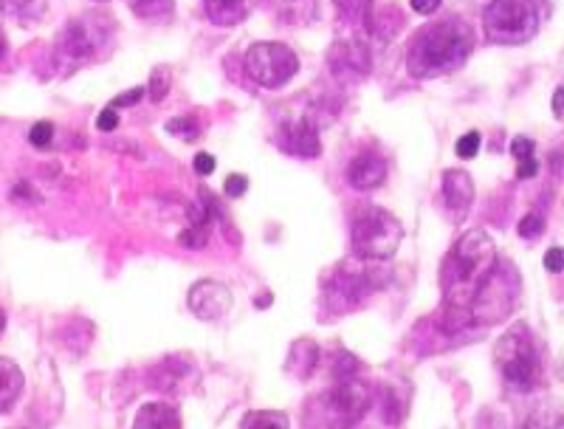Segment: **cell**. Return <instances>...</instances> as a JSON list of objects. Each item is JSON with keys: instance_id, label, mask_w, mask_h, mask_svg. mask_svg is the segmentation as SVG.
<instances>
[{"instance_id": "cell-1", "label": "cell", "mask_w": 564, "mask_h": 429, "mask_svg": "<svg viewBox=\"0 0 564 429\" xmlns=\"http://www.w3.org/2000/svg\"><path fill=\"white\" fill-rule=\"evenodd\" d=\"M494 266H497V246L491 235L482 229L466 232L441 264V289L446 305L471 308Z\"/></svg>"}, {"instance_id": "cell-2", "label": "cell", "mask_w": 564, "mask_h": 429, "mask_svg": "<svg viewBox=\"0 0 564 429\" xmlns=\"http://www.w3.org/2000/svg\"><path fill=\"white\" fill-rule=\"evenodd\" d=\"M471 49H475V32L466 20L443 18L415 34L406 63H410L412 77L435 79L441 74H452V71L460 68Z\"/></svg>"}, {"instance_id": "cell-3", "label": "cell", "mask_w": 564, "mask_h": 429, "mask_svg": "<svg viewBox=\"0 0 564 429\" xmlns=\"http://www.w3.org/2000/svg\"><path fill=\"white\" fill-rule=\"evenodd\" d=\"M113 34L116 23L105 14H83L70 20L54 45V63L59 74H74L85 65L97 63L113 43Z\"/></svg>"}, {"instance_id": "cell-4", "label": "cell", "mask_w": 564, "mask_h": 429, "mask_svg": "<svg viewBox=\"0 0 564 429\" xmlns=\"http://www.w3.org/2000/svg\"><path fill=\"white\" fill-rule=\"evenodd\" d=\"M352 255L361 264H387L392 260L404 237V226L398 224L395 215H390L381 206H367L352 218Z\"/></svg>"}, {"instance_id": "cell-5", "label": "cell", "mask_w": 564, "mask_h": 429, "mask_svg": "<svg viewBox=\"0 0 564 429\" xmlns=\"http://www.w3.org/2000/svg\"><path fill=\"white\" fill-rule=\"evenodd\" d=\"M494 360L506 385L513 390H531L539 382V373H542L539 351L525 325H513L508 328V333H502V340L494 347Z\"/></svg>"}, {"instance_id": "cell-6", "label": "cell", "mask_w": 564, "mask_h": 429, "mask_svg": "<svg viewBox=\"0 0 564 429\" xmlns=\"http://www.w3.org/2000/svg\"><path fill=\"white\" fill-rule=\"evenodd\" d=\"M482 29L491 43H528L539 29L536 0H491L482 12Z\"/></svg>"}, {"instance_id": "cell-7", "label": "cell", "mask_w": 564, "mask_h": 429, "mask_svg": "<svg viewBox=\"0 0 564 429\" xmlns=\"http://www.w3.org/2000/svg\"><path fill=\"white\" fill-rule=\"evenodd\" d=\"M520 300V275L511 264L494 266L488 280L482 282L480 294L471 302V320L475 322H502Z\"/></svg>"}, {"instance_id": "cell-8", "label": "cell", "mask_w": 564, "mask_h": 429, "mask_svg": "<svg viewBox=\"0 0 564 429\" xmlns=\"http://www.w3.org/2000/svg\"><path fill=\"white\" fill-rule=\"evenodd\" d=\"M322 416L325 429H352L367 416L372 393L359 378H339L327 393H322Z\"/></svg>"}, {"instance_id": "cell-9", "label": "cell", "mask_w": 564, "mask_h": 429, "mask_svg": "<svg viewBox=\"0 0 564 429\" xmlns=\"http://www.w3.org/2000/svg\"><path fill=\"white\" fill-rule=\"evenodd\" d=\"M246 74L260 88H282L296 77L300 57L282 43H254L246 52Z\"/></svg>"}, {"instance_id": "cell-10", "label": "cell", "mask_w": 564, "mask_h": 429, "mask_svg": "<svg viewBox=\"0 0 564 429\" xmlns=\"http://www.w3.org/2000/svg\"><path fill=\"white\" fill-rule=\"evenodd\" d=\"M327 65L336 77L350 83V79H365L372 71V52L370 45L359 37L339 40L327 54Z\"/></svg>"}, {"instance_id": "cell-11", "label": "cell", "mask_w": 564, "mask_h": 429, "mask_svg": "<svg viewBox=\"0 0 564 429\" xmlns=\"http://www.w3.org/2000/svg\"><path fill=\"white\" fill-rule=\"evenodd\" d=\"M186 302H189V311L198 320H218V317H224L229 311L231 291L229 286H224L218 280H200L189 289Z\"/></svg>"}, {"instance_id": "cell-12", "label": "cell", "mask_w": 564, "mask_h": 429, "mask_svg": "<svg viewBox=\"0 0 564 429\" xmlns=\"http://www.w3.org/2000/svg\"><path fill=\"white\" fill-rule=\"evenodd\" d=\"M280 148L300 159H316L322 153L319 128L311 119H291V122L280 125Z\"/></svg>"}, {"instance_id": "cell-13", "label": "cell", "mask_w": 564, "mask_h": 429, "mask_svg": "<svg viewBox=\"0 0 564 429\" xmlns=\"http://www.w3.org/2000/svg\"><path fill=\"white\" fill-rule=\"evenodd\" d=\"M441 199L452 218H466L471 204H475V181L466 170H446L443 173Z\"/></svg>"}, {"instance_id": "cell-14", "label": "cell", "mask_w": 564, "mask_h": 429, "mask_svg": "<svg viewBox=\"0 0 564 429\" xmlns=\"http://www.w3.org/2000/svg\"><path fill=\"white\" fill-rule=\"evenodd\" d=\"M327 291H330V300L339 302L341 308H350L352 302H359L367 291H372V275L350 269V266H341L334 275V280L327 282Z\"/></svg>"}, {"instance_id": "cell-15", "label": "cell", "mask_w": 564, "mask_h": 429, "mask_svg": "<svg viewBox=\"0 0 564 429\" xmlns=\"http://www.w3.org/2000/svg\"><path fill=\"white\" fill-rule=\"evenodd\" d=\"M347 179L356 190H376L387 181V164L379 153H361L347 167Z\"/></svg>"}, {"instance_id": "cell-16", "label": "cell", "mask_w": 564, "mask_h": 429, "mask_svg": "<svg viewBox=\"0 0 564 429\" xmlns=\"http://www.w3.org/2000/svg\"><path fill=\"white\" fill-rule=\"evenodd\" d=\"M133 429H184L181 423V416L175 407L164 401H153V404H144L135 416Z\"/></svg>"}, {"instance_id": "cell-17", "label": "cell", "mask_w": 564, "mask_h": 429, "mask_svg": "<svg viewBox=\"0 0 564 429\" xmlns=\"http://www.w3.org/2000/svg\"><path fill=\"white\" fill-rule=\"evenodd\" d=\"M23 393V373L18 362L0 356V412H9Z\"/></svg>"}, {"instance_id": "cell-18", "label": "cell", "mask_w": 564, "mask_h": 429, "mask_svg": "<svg viewBox=\"0 0 564 429\" xmlns=\"http://www.w3.org/2000/svg\"><path fill=\"white\" fill-rule=\"evenodd\" d=\"M251 0H206V14L215 26H238L249 14Z\"/></svg>"}, {"instance_id": "cell-19", "label": "cell", "mask_w": 564, "mask_h": 429, "mask_svg": "<svg viewBox=\"0 0 564 429\" xmlns=\"http://www.w3.org/2000/svg\"><path fill=\"white\" fill-rule=\"evenodd\" d=\"M316 362H319V347H316V342L296 340L294 345H291L285 367H289L296 378H308L311 373L316 371Z\"/></svg>"}, {"instance_id": "cell-20", "label": "cell", "mask_w": 564, "mask_h": 429, "mask_svg": "<svg viewBox=\"0 0 564 429\" xmlns=\"http://www.w3.org/2000/svg\"><path fill=\"white\" fill-rule=\"evenodd\" d=\"M45 9H48V0H0V14H7L23 26L43 20Z\"/></svg>"}, {"instance_id": "cell-21", "label": "cell", "mask_w": 564, "mask_h": 429, "mask_svg": "<svg viewBox=\"0 0 564 429\" xmlns=\"http://www.w3.org/2000/svg\"><path fill=\"white\" fill-rule=\"evenodd\" d=\"M511 155L517 159V179L528 181L539 173L536 153H533V141L528 136H517L511 141Z\"/></svg>"}, {"instance_id": "cell-22", "label": "cell", "mask_w": 564, "mask_h": 429, "mask_svg": "<svg viewBox=\"0 0 564 429\" xmlns=\"http://www.w3.org/2000/svg\"><path fill=\"white\" fill-rule=\"evenodd\" d=\"M130 9L139 20H150V23H159V20L173 18L175 0H130Z\"/></svg>"}, {"instance_id": "cell-23", "label": "cell", "mask_w": 564, "mask_h": 429, "mask_svg": "<svg viewBox=\"0 0 564 429\" xmlns=\"http://www.w3.org/2000/svg\"><path fill=\"white\" fill-rule=\"evenodd\" d=\"M240 429H289V418L276 410H254L243 418Z\"/></svg>"}, {"instance_id": "cell-24", "label": "cell", "mask_w": 564, "mask_h": 429, "mask_svg": "<svg viewBox=\"0 0 564 429\" xmlns=\"http://www.w3.org/2000/svg\"><path fill=\"white\" fill-rule=\"evenodd\" d=\"M170 85H173V74H170L167 65H155L148 83L150 99H153V103H161V99L170 94Z\"/></svg>"}, {"instance_id": "cell-25", "label": "cell", "mask_w": 564, "mask_h": 429, "mask_svg": "<svg viewBox=\"0 0 564 429\" xmlns=\"http://www.w3.org/2000/svg\"><path fill=\"white\" fill-rule=\"evenodd\" d=\"M468 325H475V320H471V308H446V314H443V331L457 333L466 331Z\"/></svg>"}, {"instance_id": "cell-26", "label": "cell", "mask_w": 564, "mask_h": 429, "mask_svg": "<svg viewBox=\"0 0 564 429\" xmlns=\"http://www.w3.org/2000/svg\"><path fill=\"white\" fill-rule=\"evenodd\" d=\"M167 133L178 136V139H184V141H195L200 136V128L193 116H178V119L167 122Z\"/></svg>"}, {"instance_id": "cell-27", "label": "cell", "mask_w": 564, "mask_h": 429, "mask_svg": "<svg viewBox=\"0 0 564 429\" xmlns=\"http://www.w3.org/2000/svg\"><path fill=\"white\" fill-rule=\"evenodd\" d=\"M517 232H520V237H525V240H536V237L545 232V218H542V215H525V218L520 221V226H517Z\"/></svg>"}, {"instance_id": "cell-28", "label": "cell", "mask_w": 564, "mask_h": 429, "mask_svg": "<svg viewBox=\"0 0 564 429\" xmlns=\"http://www.w3.org/2000/svg\"><path fill=\"white\" fill-rule=\"evenodd\" d=\"M455 153L460 155V159H475V155L480 153V133H477V130H471V133L460 136V139H457Z\"/></svg>"}, {"instance_id": "cell-29", "label": "cell", "mask_w": 564, "mask_h": 429, "mask_svg": "<svg viewBox=\"0 0 564 429\" xmlns=\"http://www.w3.org/2000/svg\"><path fill=\"white\" fill-rule=\"evenodd\" d=\"M54 139V125L52 122H37L32 130H29V141H32L37 150H45Z\"/></svg>"}, {"instance_id": "cell-30", "label": "cell", "mask_w": 564, "mask_h": 429, "mask_svg": "<svg viewBox=\"0 0 564 429\" xmlns=\"http://www.w3.org/2000/svg\"><path fill=\"white\" fill-rule=\"evenodd\" d=\"M206 229H198V226H193V229H184L178 235V244L184 246V249H204L206 246Z\"/></svg>"}, {"instance_id": "cell-31", "label": "cell", "mask_w": 564, "mask_h": 429, "mask_svg": "<svg viewBox=\"0 0 564 429\" xmlns=\"http://www.w3.org/2000/svg\"><path fill=\"white\" fill-rule=\"evenodd\" d=\"M246 190H249V179H246V175H238V173L229 175L224 184V193L229 195V199H243Z\"/></svg>"}, {"instance_id": "cell-32", "label": "cell", "mask_w": 564, "mask_h": 429, "mask_svg": "<svg viewBox=\"0 0 564 429\" xmlns=\"http://www.w3.org/2000/svg\"><path fill=\"white\" fill-rule=\"evenodd\" d=\"M525 429H562V421L553 416H542V412H536V416L528 418Z\"/></svg>"}, {"instance_id": "cell-33", "label": "cell", "mask_w": 564, "mask_h": 429, "mask_svg": "<svg viewBox=\"0 0 564 429\" xmlns=\"http://www.w3.org/2000/svg\"><path fill=\"white\" fill-rule=\"evenodd\" d=\"M144 94H148L144 88H133V90H128V94H119V97L113 99V105H110V108H130V105H135L139 99H144Z\"/></svg>"}, {"instance_id": "cell-34", "label": "cell", "mask_w": 564, "mask_h": 429, "mask_svg": "<svg viewBox=\"0 0 564 429\" xmlns=\"http://www.w3.org/2000/svg\"><path fill=\"white\" fill-rule=\"evenodd\" d=\"M116 125H119V114H116V108H105L102 114L97 116V128L105 130V133L116 130Z\"/></svg>"}, {"instance_id": "cell-35", "label": "cell", "mask_w": 564, "mask_h": 429, "mask_svg": "<svg viewBox=\"0 0 564 429\" xmlns=\"http://www.w3.org/2000/svg\"><path fill=\"white\" fill-rule=\"evenodd\" d=\"M562 257H564L562 246H553V249L545 255V269L553 271V275H562Z\"/></svg>"}, {"instance_id": "cell-36", "label": "cell", "mask_w": 564, "mask_h": 429, "mask_svg": "<svg viewBox=\"0 0 564 429\" xmlns=\"http://www.w3.org/2000/svg\"><path fill=\"white\" fill-rule=\"evenodd\" d=\"M215 164H218V161H215V155H209V153H198V155H195V170H198L200 175L215 173Z\"/></svg>"}, {"instance_id": "cell-37", "label": "cell", "mask_w": 564, "mask_h": 429, "mask_svg": "<svg viewBox=\"0 0 564 429\" xmlns=\"http://www.w3.org/2000/svg\"><path fill=\"white\" fill-rule=\"evenodd\" d=\"M443 0H410V7L415 9L417 14H435L441 9Z\"/></svg>"}, {"instance_id": "cell-38", "label": "cell", "mask_w": 564, "mask_h": 429, "mask_svg": "<svg viewBox=\"0 0 564 429\" xmlns=\"http://www.w3.org/2000/svg\"><path fill=\"white\" fill-rule=\"evenodd\" d=\"M12 199H18V201H37V195L32 193V186H29L26 181H20V184H14Z\"/></svg>"}, {"instance_id": "cell-39", "label": "cell", "mask_w": 564, "mask_h": 429, "mask_svg": "<svg viewBox=\"0 0 564 429\" xmlns=\"http://www.w3.org/2000/svg\"><path fill=\"white\" fill-rule=\"evenodd\" d=\"M562 99H564V88H556V94H553V114H556L558 122H562V116H564Z\"/></svg>"}, {"instance_id": "cell-40", "label": "cell", "mask_w": 564, "mask_h": 429, "mask_svg": "<svg viewBox=\"0 0 564 429\" xmlns=\"http://www.w3.org/2000/svg\"><path fill=\"white\" fill-rule=\"evenodd\" d=\"M341 7H347V9H356V7H367V3H370V0H339Z\"/></svg>"}, {"instance_id": "cell-41", "label": "cell", "mask_w": 564, "mask_h": 429, "mask_svg": "<svg viewBox=\"0 0 564 429\" xmlns=\"http://www.w3.org/2000/svg\"><path fill=\"white\" fill-rule=\"evenodd\" d=\"M3 54H7V37L0 32V60H3Z\"/></svg>"}, {"instance_id": "cell-42", "label": "cell", "mask_w": 564, "mask_h": 429, "mask_svg": "<svg viewBox=\"0 0 564 429\" xmlns=\"http://www.w3.org/2000/svg\"><path fill=\"white\" fill-rule=\"evenodd\" d=\"M3 328H7V311L0 308V333H3Z\"/></svg>"}]
</instances>
